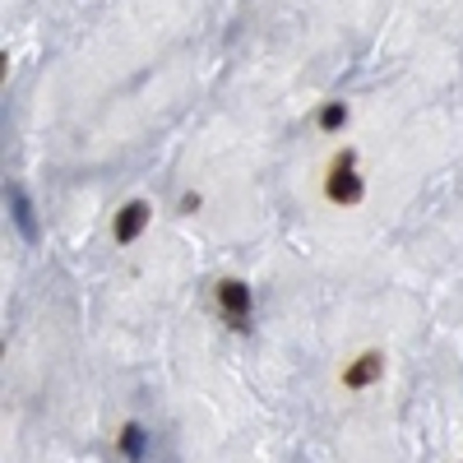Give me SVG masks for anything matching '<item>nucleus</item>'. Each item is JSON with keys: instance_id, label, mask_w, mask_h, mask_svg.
Returning <instances> with one entry per match:
<instances>
[{"instance_id": "obj_1", "label": "nucleus", "mask_w": 463, "mask_h": 463, "mask_svg": "<svg viewBox=\"0 0 463 463\" xmlns=\"http://www.w3.org/2000/svg\"><path fill=\"white\" fill-rule=\"evenodd\" d=\"M362 195V185H357V176H353V163H338L334 167V176H329V200H338V204H353Z\"/></svg>"}, {"instance_id": "obj_2", "label": "nucleus", "mask_w": 463, "mask_h": 463, "mask_svg": "<svg viewBox=\"0 0 463 463\" xmlns=\"http://www.w3.org/2000/svg\"><path fill=\"white\" fill-rule=\"evenodd\" d=\"M144 222H148V204H126L121 209V218H116V241H135L139 232H144Z\"/></svg>"}, {"instance_id": "obj_3", "label": "nucleus", "mask_w": 463, "mask_h": 463, "mask_svg": "<svg viewBox=\"0 0 463 463\" xmlns=\"http://www.w3.org/2000/svg\"><path fill=\"white\" fill-rule=\"evenodd\" d=\"M218 297H222V311H227L232 320H237V325L246 329V311H250V297H246V288H241V283H222V292H218Z\"/></svg>"}, {"instance_id": "obj_4", "label": "nucleus", "mask_w": 463, "mask_h": 463, "mask_svg": "<svg viewBox=\"0 0 463 463\" xmlns=\"http://www.w3.org/2000/svg\"><path fill=\"white\" fill-rule=\"evenodd\" d=\"M380 375V353H366V357H357V366L347 371V384H353V390H362V384H371Z\"/></svg>"}, {"instance_id": "obj_5", "label": "nucleus", "mask_w": 463, "mask_h": 463, "mask_svg": "<svg viewBox=\"0 0 463 463\" xmlns=\"http://www.w3.org/2000/svg\"><path fill=\"white\" fill-rule=\"evenodd\" d=\"M320 126H325V130L343 126V107H325V111H320Z\"/></svg>"}, {"instance_id": "obj_6", "label": "nucleus", "mask_w": 463, "mask_h": 463, "mask_svg": "<svg viewBox=\"0 0 463 463\" xmlns=\"http://www.w3.org/2000/svg\"><path fill=\"white\" fill-rule=\"evenodd\" d=\"M126 449H130V454H139V427H130V431H126Z\"/></svg>"}]
</instances>
